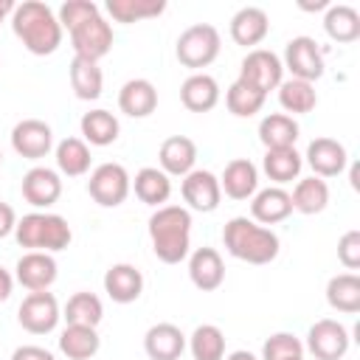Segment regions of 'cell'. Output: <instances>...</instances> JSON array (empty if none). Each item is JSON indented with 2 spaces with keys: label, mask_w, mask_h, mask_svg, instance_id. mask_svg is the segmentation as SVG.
I'll return each instance as SVG.
<instances>
[{
  "label": "cell",
  "mask_w": 360,
  "mask_h": 360,
  "mask_svg": "<svg viewBox=\"0 0 360 360\" xmlns=\"http://www.w3.org/2000/svg\"><path fill=\"white\" fill-rule=\"evenodd\" d=\"M11 28H14L17 39L34 56H48L62 45V25H59L53 8L42 0H25V3L14 6Z\"/></svg>",
  "instance_id": "obj_1"
},
{
  "label": "cell",
  "mask_w": 360,
  "mask_h": 360,
  "mask_svg": "<svg viewBox=\"0 0 360 360\" xmlns=\"http://www.w3.org/2000/svg\"><path fill=\"white\" fill-rule=\"evenodd\" d=\"M152 250L163 264H180L191 248V214L183 205H160L149 217Z\"/></svg>",
  "instance_id": "obj_2"
},
{
  "label": "cell",
  "mask_w": 360,
  "mask_h": 360,
  "mask_svg": "<svg viewBox=\"0 0 360 360\" xmlns=\"http://www.w3.org/2000/svg\"><path fill=\"white\" fill-rule=\"evenodd\" d=\"M222 242L233 259L248 264H270L278 256V236L248 217L228 219L222 228Z\"/></svg>",
  "instance_id": "obj_3"
},
{
  "label": "cell",
  "mask_w": 360,
  "mask_h": 360,
  "mask_svg": "<svg viewBox=\"0 0 360 360\" xmlns=\"http://www.w3.org/2000/svg\"><path fill=\"white\" fill-rule=\"evenodd\" d=\"M14 236L22 248L28 250H42V253H56L65 250L73 239V231L65 217L48 214V211H31L22 219H17Z\"/></svg>",
  "instance_id": "obj_4"
},
{
  "label": "cell",
  "mask_w": 360,
  "mask_h": 360,
  "mask_svg": "<svg viewBox=\"0 0 360 360\" xmlns=\"http://www.w3.org/2000/svg\"><path fill=\"white\" fill-rule=\"evenodd\" d=\"M219 48H222L219 31L214 25H208V22H194L177 37L174 53H177L180 65H186L194 73H200V68H208L219 56Z\"/></svg>",
  "instance_id": "obj_5"
},
{
  "label": "cell",
  "mask_w": 360,
  "mask_h": 360,
  "mask_svg": "<svg viewBox=\"0 0 360 360\" xmlns=\"http://www.w3.org/2000/svg\"><path fill=\"white\" fill-rule=\"evenodd\" d=\"M87 191L90 197L104 205V208H115L121 205L129 191H132V177L127 174V169L121 163H101L90 172V180H87Z\"/></svg>",
  "instance_id": "obj_6"
},
{
  "label": "cell",
  "mask_w": 360,
  "mask_h": 360,
  "mask_svg": "<svg viewBox=\"0 0 360 360\" xmlns=\"http://www.w3.org/2000/svg\"><path fill=\"white\" fill-rule=\"evenodd\" d=\"M62 312H59V301L53 298V292L42 290V292H28L17 309V321L25 332L31 335H48L56 329Z\"/></svg>",
  "instance_id": "obj_7"
},
{
  "label": "cell",
  "mask_w": 360,
  "mask_h": 360,
  "mask_svg": "<svg viewBox=\"0 0 360 360\" xmlns=\"http://www.w3.org/2000/svg\"><path fill=\"white\" fill-rule=\"evenodd\" d=\"M239 79L253 84L256 90H262L264 96L270 90H276L281 82H284V65L281 59L267 51V48H253L248 51V56L242 59V68H239Z\"/></svg>",
  "instance_id": "obj_8"
},
{
  "label": "cell",
  "mask_w": 360,
  "mask_h": 360,
  "mask_svg": "<svg viewBox=\"0 0 360 360\" xmlns=\"http://www.w3.org/2000/svg\"><path fill=\"white\" fill-rule=\"evenodd\" d=\"M68 34H70V42H73L76 56L90 59V62H98V59L107 56L110 48H112V25H110L101 14H96V17L84 20V22H79V25L70 28Z\"/></svg>",
  "instance_id": "obj_9"
},
{
  "label": "cell",
  "mask_w": 360,
  "mask_h": 360,
  "mask_svg": "<svg viewBox=\"0 0 360 360\" xmlns=\"http://www.w3.org/2000/svg\"><path fill=\"white\" fill-rule=\"evenodd\" d=\"M281 65L292 73V79L315 82L323 76V51L312 37H292L284 48Z\"/></svg>",
  "instance_id": "obj_10"
},
{
  "label": "cell",
  "mask_w": 360,
  "mask_h": 360,
  "mask_svg": "<svg viewBox=\"0 0 360 360\" xmlns=\"http://www.w3.org/2000/svg\"><path fill=\"white\" fill-rule=\"evenodd\" d=\"M349 329L340 321L321 318L307 332V349L315 354V360H340L349 352Z\"/></svg>",
  "instance_id": "obj_11"
},
{
  "label": "cell",
  "mask_w": 360,
  "mask_h": 360,
  "mask_svg": "<svg viewBox=\"0 0 360 360\" xmlns=\"http://www.w3.org/2000/svg\"><path fill=\"white\" fill-rule=\"evenodd\" d=\"M183 200L188 202V208L194 211H202V214H211L217 211L219 200H222V188H219V177L208 169H191L186 177H183Z\"/></svg>",
  "instance_id": "obj_12"
},
{
  "label": "cell",
  "mask_w": 360,
  "mask_h": 360,
  "mask_svg": "<svg viewBox=\"0 0 360 360\" xmlns=\"http://www.w3.org/2000/svg\"><path fill=\"white\" fill-rule=\"evenodd\" d=\"M11 146L20 158H28V160H39L51 152L53 146V132L45 121L39 118H22L20 124H14L11 129Z\"/></svg>",
  "instance_id": "obj_13"
},
{
  "label": "cell",
  "mask_w": 360,
  "mask_h": 360,
  "mask_svg": "<svg viewBox=\"0 0 360 360\" xmlns=\"http://www.w3.org/2000/svg\"><path fill=\"white\" fill-rule=\"evenodd\" d=\"M14 270H17L14 273L17 281L31 292H42L56 281V259L51 253H42V250L22 253Z\"/></svg>",
  "instance_id": "obj_14"
},
{
  "label": "cell",
  "mask_w": 360,
  "mask_h": 360,
  "mask_svg": "<svg viewBox=\"0 0 360 360\" xmlns=\"http://www.w3.org/2000/svg\"><path fill=\"white\" fill-rule=\"evenodd\" d=\"M307 163L312 166L315 177H338L346 163H349V155H346V146L335 138H315L309 146H307Z\"/></svg>",
  "instance_id": "obj_15"
},
{
  "label": "cell",
  "mask_w": 360,
  "mask_h": 360,
  "mask_svg": "<svg viewBox=\"0 0 360 360\" xmlns=\"http://www.w3.org/2000/svg\"><path fill=\"white\" fill-rule=\"evenodd\" d=\"M20 188H22L25 202H31L34 208H48V205H53V202L59 200V194H62V180H59V174H56L53 169H48V166H34V169L25 172Z\"/></svg>",
  "instance_id": "obj_16"
},
{
  "label": "cell",
  "mask_w": 360,
  "mask_h": 360,
  "mask_svg": "<svg viewBox=\"0 0 360 360\" xmlns=\"http://www.w3.org/2000/svg\"><path fill=\"white\" fill-rule=\"evenodd\" d=\"M188 278L202 292H214L217 287H222V281H225V264H222L219 250H214V248H197L188 256Z\"/></svg>",
  "instance_id": "obj_17"
},
{
  "label": "cell",
  "mask_w": 360,
  "mask_h": 360,
  "mask_svg": "<svg viewBox=\"0 0 360 360\" xmlns=\"http://www.w3.org/2000/svg\"><path fill=\"white\" fill-rule=\"evenodd\" d=\"M158 163H160V172L174 174V177H186L197 163V143L186 135H172L160 143Z\"/></svg>",
  "instance_id": "obj_18"
},
{
  "label": "cell",
  "mask_w": 360,
  "mask_h": 360,
  "mask_svg": "<svg viewBox=\"0 0 360 360\" xmlns=\"http://www.w3.org/2000/svg\"><path fill=\"white\" fill-rule=\"evenodd\" d=\"M290 214H292L290 191H284L281 186H267V188L256 191L250 200V217L259 225H276V222L287 219Z\"/></svg>",
  "instance_id": "obj_19"
},
{
  "label": "cell",
  "mask_w": 360,
  "mask_h": 360,
  "mask_svg": "<svg viewBox=\"0 0 360 360\" xmlns=\"http://www.w3.org/2000/svg\"><path fill=\"white\" fill-rule=\"evenodd\" d=\"M104 292L115 301V304H132L141 298L143 292V276L135 264H112L107 273H104Z\"/></svg>",
  "instance_id": "obj_20"
},
{
  "label": "cell",
  "mask_w": 360,
  "mask_h": 360,
  "mask_svg": "<svg viewBox=\"0 0 360 360\" xmlns=\"http://www.w3.org/2000/svg\"><path fill=\"white\" fill-rule=\"evenodd\" d=\"M143 349L149 360H177L186 352V335L174 323H155L143 335Z\"/></svg>",
  "instance_id": "obj_21"
},
{
  "label": "cell",
  "mask_w": 360,
  "mask_h": 360,
  "mask_svg": "<svg viewBox=\"0 0 360 360\" xmlns=\"http://www.w3.org/2000/svg\"><path fill=\"white\" fill-rule=\"evenodd\" d=\"M267 31H270V20L259 6H245L231 17V39L236 45L253 48L267 37Z\"/></svg>",
  "instance_id": "obj_22"
},
{
  "label": "cell",
  "mask_w": 360,
  "mask_h": 360,
  "mask_svg": "<svg viewBox=\"0 0 360 360\" xmlns=\"http://www.w3.org/2000/svg\"><path fill=\"white\" fill-rule=\"evenodd\" d=\"M118 107L129 118H146L158 107V90L149 79H129L118 90Z\"/></svg>",
  "instance_id": "obj_23"
},
{
  "label": "cell",
  "mask_w": 360,
  "mask_h": 360,
  "mask_svg": "<svg viewBox=\"0 0 360 360\" xmlns=\"http://www.w3.org/2000/svg\"><path fill=\"white\" fill-rule=\"evenodd\" d=\"M219 188L231 200H248L259 188V169L248 158H236V160H231L225 166V172L219 177Z\"/></svg>",
  "instance_id": "obj_24"
},
{
  "label": "cell",
  "mask_w": 360,
  "mask_h": 360,
  "mask_svg": "<svg viewBox=\"0 0 360 360\" xmlns=\"http://www.w3.org/2000/svg\"><path fill=\"white\" fill-rule=\"evenodd\" d=\"M180 101L191 112H208L219 101V84L208 73H191L180 87Z\"/></svg>",
  "instance_id": "obj_25"
},
{
  "label": "cell",
  "mask_w": 360,
  "mask_h": 360,
  "mask_svg": "<svg viewBox=\"0 0 360 360\" xmlns=\"http://www.w3.org/2000/svg\"><path fill=\"white\" fill-rule=\"evenodd\" d=\"M298 124L292 115L287 112H270L262 118L259 124V141L267 146V149H287V146H295L298 141Z\"/></svg>",
  "instance_id": "obj_26"
},
{
  "label": "cell",
  "mask_w": 360,
  "mask_h": 360,
  "mask_svg": "<svg viewBox=\"0 0 360 360\" xmlns=\"http://www.w3.org/2000/svg\"><path fill=\"white\" fill-rule=\"evenodd\" d=\"M101 346V338L96 332V326H76L68 323L65 332L59 335V352L68 360H90Z\"/></svg>",
  "instance_id": "obj_27"
},
{
  "label": "cell",
  "mask_w": 360,
  "mask_h": 360,
  "mask_svg": "<svg viewBox=\"0 0 360 360\" xmlns=\"http://www.w3.org/2000/svg\"><path fill=\"white\" fill-rule=\"evenodd\" d=\"M70 87H73L76 98L96 101L101 96V90H104V73H101L98 62L73 56V62H70Z\"/></svg>",
  "instance_id": "obj_28"
},
{
  "label": "cell",
  "mask_w": 360,
  "mask_h": 360,
  "mask_svg": "<svg viewBox=\"0 0 360 360\" xmlns=\"http://www.w3.org/2000/svg\"><path fill=\"white\" fill-rule=\"evenodd\" d=\"M132 188H135V197H138L141 202L160 208V205L169 200V194H172V180H169V174L160 172L158 166H143V169L135 174Z\"/></svg>",
  "instance_id": "obj_29"
},
{
  "label": "cell",
  "mask_w": 360,
  "mask_h": 360,
  "mask_svg": "<svg viewBox=\"0 0 360 360\" xmlns=\"http://www.w3.org/2000/svg\"><path fill=\"white\" fill-rule=\"evenodd\" d=\"M326 301L332 309L354 315L360 312V276L354 273H338L326 284Z\"/></svg>",
  "instance_id": "obj_30"
},
{
  "label": "cell",
  "mask_w": 360,
  "mask_h": 360,
  "mask_svg": "<svg viewBox=\"0 0 360 360\" xmlns=\"http://www.w3.org/2000/svg\"><path fill=\"white\" fill-rule=\"evenodd\" d=\"M290 202H292V211H298V214H321L323 208H326V202H329V186H326V180H321V177H304V180H298L295 183V188H292V194H290Z\"/></svg>",
  "instance_id": "obj_31"
},
{
  "label": "cell",
  "mask_w": 360,
  "mask_h": 360,
  "mask_svg": "<svg viewBox=\"0 0 360 360\" xmlns=\"http://www.w3.org/2000/svg\"><path fill=\"white\" fill-rule=\"evenodd\" d=\"M79 127H82L84 141L93 143V146H110V143H115V138L121 132L118 118L112 112H107V110H90V112H84L82 121H79Z\"/></svg>",
  "instance_id": "obj_32"
},
{
  "label": "cell",
  "mask_w": 360,
  "mask_h": 360,
  "mask_svg": "<svg viewBox=\"0 0 360 360\" xmlns=\"http://www.w3.org/2000/svg\"><path fill=\"white\" fill-rule=\"evenodd\" d=\"M323 28L335 42H354L360 37V14L346 3L329 6L323 17Z\"/></svg>",
  "instance_id": "obj_33"
},
{
  "label": "cell",
  "mask_w": 360,
  "mask_h": 360,
  "mask_svg": "<svg viewBox=\"0 0 360 360\" xmlns=\"http://www.w3.org/2000/svg\"><path fill=\"white\" fill-rule=\"evenodd\" d=\"M278 104L292 112V115H304L312 112L318 104V93L312 87V82H301V79H287L278 84Z\"/></svg>",
  "instance_id": "obj_34"
},
{
  "label": "cell",
  "mask_w": 360,
  "mask_h": 360,
  "mask_svg": "<svg viewBox=\"0 0 360 360\" xmlns=\"http://www.w3.org/2000/svg\"><path fill=\"white\" fill-rule=\"evenodd\" d=\"M264 174L273 180V183H290L301 174V155L295 152V146H287V149H267L264 152Z\"/></svg>",
  "instance_id": "obj_35"
},
{
  "label": "cell",
  "mask_w": 360,
  "mask_h": 360,
  "mask_svg": "<svg viewBox=\"0 0 360 360\" xmlns=\"http://www.w3.org/2000/svg\"><path fill=\"white\" fill-rule=\"evenodd\" d=\"M68 323H76V326H98L101 318H104V307H101V298L96 292H73L65 304V315H62Z\"/></svg>",
  "instance_id": "obj_36"
},
{
  "label": "cell",
  "mask_w": 360,
  "mask_h": 360,
  "mask_svg": "<svg viewBox=\"0 0 360 360\" xmlns=\"http://www.w3.org/2000/svg\"><path fill=\"white\" fill-rule=\"evenodd\" d=\"M56 166L68 177H82L90 172V149L82 138H65L56 146Z\"/></svg>",
  "instance_id": "obj_37"
},
{
  "label": "cell",
  "mask_w": 360,
  "mask_h": 360,
  "mask_svg": "<svg viewBox=\"0 0 360 360\" xmlns=\"http://www.w3.org/2000/svg\"><path fill=\"white\" fill-rule=\"evenodd\" d=\"M188 349H191L194 360H222L225 357V335L214 323H200L188 338Z\"/></svg>",
  "instance_id": "obj_38"
},
{
  "label": "cell",
  "mask_w": 360,
  "mask_h": 360,
  "mask_svg": "<svg viewBox=\"0 0 360 360\" xmlns=\"http://www.w3.org/2000/svg\"><path fill=\"white\" fill-rule=\"evenodd\" d=\"M166 11L163 0H107V14L115 22H138Z\"/></svg>",
  "instance_id": "obj_39"
},
{
  "label": "cell",
  "mask_w": 360,
  "mask_h": 360,
  "mask_svg": "<svg viewBox=\"0 0 360 360\" xmlns=\"http://www.w3.org/2000/svg\"><path fill=\"white\" fill-rule=\"evenodd\" d=\"M264 93L262 90H256L253 84H248V82H242V79H236L231 87H228V93H225V104H228V110L233 112V115H239V118H250V115H256L262 107H264Z\"/></svg>",
  "instance_id": "obj_40"
},
{
  "label": "cell",
  "mask_w": 360,
  "mask_h": 360,
  "mask_svg": "<svg viewBox=\"0 0 360 360\" xmlns=\"http://www.w3.org/2000/svg\"><path fill=\"white\" fill-rule=\"evenodd\" d=\"M304 357V343L290 332H276L262 346V360H290Z\"/></svg>",
  "instance_id": "obj_41"
},
{
  "label": "cell",
  "mask_w": 360,
  "mask_h": 360,
  "mask_svg": "<svg viewBox=\"0 0 360 360\" xmlns=\"http://www.w3.org/2000/svg\"><path fill=\"white\" fill-rule=\"evenodd\" d=\"M96 14H101V11H98V6H96L93 0H68V3H62L56 20H59L62 31H65V28L70 31V28H76L79 22H84V20H90V17H96Z\"/></svg>",
  "instance_id": "obj_42"
},
{
  "label": "cell",
  "mask_w": 360,
  "mask_h": 360,
  "mask_svg": "<svg viewBox=\"0 0 360 360\" xmlns=\"http://www.w3.org/2000/svg\"><path fill=\"white\" fill-rule=\"evenodd\" d=\"M338 259L346 270L360 267V231H346L338 242Z\"/></svg>",
  "instance_id": "obj_43"
},
{
  "label": "cell",
  "mask_w": 360,
  "mask_h": 360,
  "mask_svg": "<svg viewBox=\"0 0 360 360\" xmlns=\"http://www.w3.org/2000/svg\"><path fill=\"white\" fill-rule=\"evenodd\" d=\"M11 360H56V354L42 346H17Z\"/></svg>",
  "instance_id": "obj_44"
},
{
  "label": "cell",
  "mask_w": 360,
  "mask_h": 360,
  "mask_svg": "<svg viewBox=\"0 0 360 360\" xmlns=\"http://www.w3.org/2000/svg\"><path fill=\"white\" fill-rule=\"evenodd\" d=\"M14 228H17V214H14V208H11L8 202H0V239L8 236V233H14Z\"/></svg>",
  "instance_id": "obj_45"
},
{
  "label": "cell",
  "mask_w": 360,
  "mask_h": 360,
  "mask_svg": "<svg viewBox=\"0 0 360 360\" xmlns=\"http://www.w3.org/2000/svg\"><path fill=\"white\" fill-rule=\"evenodd\" d=\"M11 290H14V278H11V273H8L6 267H0V304L8 301Z\"/></svg>",
  "instance_id": "obj_46"
},
{
  "label": "cell",
  "mask_w": 360,
  "mask_h": 360,
  "mask_svg": "<svg viewBox=\"0 0 360 360\" xmlns=\"http://www.w3.org/2000/svg\"><path fill=\"white\" fill-rule=\"evenodd\" d=\"M225 360H259L253 352H245V349H236V352H231Z\"/></svg>",
  "instance_id": "obj_47"
},
{
  "label": "cell",
  "mask_w": 360,
  "mask_h": 360,
  "mask_svg": "<svg viewBox=\"0 0 360 360\" xmlns=\"http://www.w3.org/2000/svg\"><path fill=\"white\" fill-rule=\"evenodd\" d=\"M11 11H14V3H11V0H0V22H3Z\"/></svg>",
  "instance_id": "obj_48"
},
{
  "label": "cell",
  "mask_w": 360,
  "mask_h": 360,
  "mask_svg": "<svg viewBox=\"0 0 360 360\" xmlns=\"http://www.w3.org/2000/svg\"><path fill=\"white\" fill-rule=\"evenodd\" d=\"M290 360H304V357H290Z\"/></svg>",
  "instance_id": "obj_49"
},
{
  "label": "cell",
  "mask_w": 360,
  "mask_h": 360,
  "mask_svg": "<svg viewBox=\"0 0 360 360\" xmlns=\"http://www.w3.org/2000/svg\"><path fill=\"white\" fill-rule=\"evenodd\" d=\"M0 166H3V152H0Z\"/></svg>",
  "instance_id": "obj_50"
}]
</instances>
